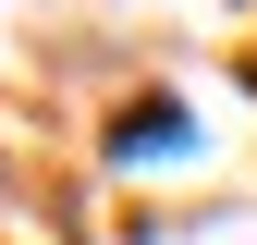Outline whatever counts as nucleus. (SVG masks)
<instances>
[{"label": "nucleus", "instance_id": "obj_1", "mask_svg": "<svg viewBox=\"0 0 257 245\" xmlns=\"http://www.w3.org/2000/svg\"><path fill=\"white\" fill-rule=\"evenodd\" d=\"M135 147H147V160H159V147H184V110H147V122H122V160H135Z\"/></svg>", "mask_w": 257, "mask_h": 245}]
</instances>
